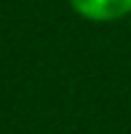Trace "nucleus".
Wrapping results in <instances>:
<instances>
[{
	"label": "nucleus",
	"instance_id": "f257e3e1",
	"mask_svg": "<svg viewBox=\"0 0 131 134\" xmlns=\"http://www.w3.org/2000/svg\"><path fill=\"white\" fill-rule=\"evenodd\" d=\"M72 13L87 23L109 25L131 15V0H67Z\"/></svg>",
	"mask_w": 131,
	"mask_h": 134
}]
</instances>
